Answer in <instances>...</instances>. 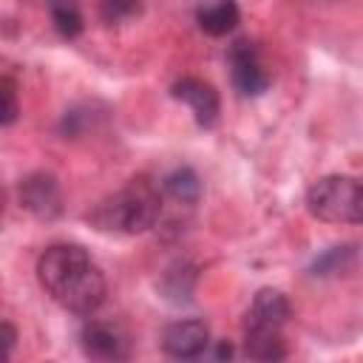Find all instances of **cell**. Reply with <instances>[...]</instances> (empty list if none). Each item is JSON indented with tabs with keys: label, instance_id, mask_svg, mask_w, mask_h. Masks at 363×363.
Here are the masks:
<instances>
[{
	"label": "cell",
	"instance_id": "7",
	"mask_svg": "<svg viewBox=\"0 0 363 363\" xmlns=\"http://www.w3.org/2000/svg\"><path fill=\"white\" fill-rule=\"evenodd\" d=\"M210 346V329L199 318H184L173 320L162 332V352L176 357V360H190L199 357Z\"/></svg>",
	"mask_w": 363,
	"mask_h": 363
},
{
	"label": "cell",
	"instance_id": "17",
	"mask_svg": "<svg viewBox=\"0 0 363 363\" xmlns=\"http://www.w3.org/2000/svg\"><path fill=\"white\" fill-rule=\"evenodd\" d=\"M142 6V0H102V17L108 23H119L130 14H136Z\"/></svg>",
	"mask_w": 363,
	"mask_h": 363
},
{
	"label": "cell",
	"instance_id": "1",
	"mask_svg": "<svg viewBox=\"0 0 363 363\" xmlns=\"http://www.w3.org/2000/svg\"><path fill=\"white\" fill-rule=\"evenodd\" d=\"M37 281L71 315H91L108 292L102 269L79 244L48 247L37 261Z\"/></svg>",
	"mask_w": 363,
	"mask_h": 363
},
{
	"label": "cell",
	"instance_id": "5",
	"mask_svg": "<svg viewBox=\"0 0 363 363\" xmlns=\"http://www.w3.org/2000/svg\"><path fill=\"white\" fill-rule=\"evenodd\" d=\"M230 71H233V85L244 96H261L269 88V74L261 65V54L250 40H238L230 45Z\"/></svg>",
	"mask_w": 363,
	"mask_h": 363
},
{
	"label": "cell",
	"instance_id": "16",
	"mask_svg": "<svg viewBox=\"0 0 363 363\" xmlns=\"http://www.w3.org/2000/svg\"><path fill=\"white\" fill-rule=\"evenodd\" d=\"M20 113V99H17V82L11 77H0V128L11 125Z\"/></svg>",
	"mask_w": 363,
	"mask_h": 363
},
{
	"label": "cell",
	"instance_id": "6",
	"mask_svg": "<svg viewBox=\"0 0 363 363\" xmlns=\"http://www.w3.org/2000/svg\"><path fill=\"white\" fill-rule=\"evenodd\" d=\"M170 96L184 102L193 111V119H196L199 128H213L218 122L221 99H218V91L210 82H204L199 77H182V79L173 82Z\"/></svg>",
	"mask_w": 363,
	"mask_h": 363
},
{
	"label": "cell",
	"instance_id": "3",
	"mask_svg": "<svg viewBox=\"0 0 363 363\" xmlns=\"http://www.w3.org/2000/svg\"><path fill=\"white\" fill-rule=\"evenodd\" d=\"M306 210L329 224H360L363 187L354 176H323L306 190Z\"/></svg>",
	"mask_w": 363,
	"mask_h": 363
},
{
	"label": "cell",
	"instance_id": "10",
	"mask_svg": "<svg viewBox=\"0 0 363 363\" xmlns=\"http://www.w3.org/2000/svg\"><path fill=\"white\" fill-rule=\"evenodd\" d=\"M238 3L235 0H201L196 9V23L210 37H224L238 26Z\"/></svg>",
	"mask_w": 363,
	"mask_h": 363
},
{
	"label": "cell",
	"instance_id": "19",
	"mask_svg": "<svg viewBox=\"0 0 363 363\" xmlns=\"http://www.w3.org/2000/svg\"><path fill=\"white\" fill-rule=\"evenodd\" d=\"M216 357H218V360H227V357H233V346H230L227 340H221V343L216 346Z\"/></svg>",
	"mask_w": 363,
	"mask_h": 363
},
{
	"label": "cell",
	"instance_id": "20",
	"mask_svg": "<svg viewBox=\"0 0 363 363\" xmlns=\"http://www.w3.org/2000/svg\"><path fill=\"white\" fill-rule=\"evenodd\" d=\"M0 213H3V190H0Z\"/></svg>",
	"mask_w": 363,
	"mask_h": 363
},
{
	"label": "cell",
	"instance_id": "9",
	"mask_svg": "<svg viewBox=\"0 0 363 363\" xmlns=\"http://www.w3.org/2000/svg\"><path fill=\"white\" fill-rule=\"evenodd\" d=\"M289 320V301L281 289H258L252 298L247 315H244V329H269L281 332L284 323Z\"/></svg>",
	"mask_w": 363,
	"mask_h": 363
},
{
	"label": "cell",
	"instance_id": "4",
	"mask_svg": "<svg viewBox=\"0 0 363 363\" xmlns=\"http://www.w3.org/2000/svg\"><path fill=\"white\" fill-rule=\"evenodd\" d=\"M17 196H20V207L40 221H54L62 213V193L51 173L43 170L28 173L26 179H20Z\"/></svg>",
	"mask_w": 363,
	"mask_h": 363
},
{
	"label": "cell",
	"instance_id": "12",
	"mask_svg": "<svg viewBox=\"0 0 363 363\" xmlns=\"http://www.w3.org/2000/svg\"><path fill=\"white\" fill-rule=\"evenodd\" d=\"M354 264H357V244H337V247L320 252V255L312 261L309 272H312L315 278H335V275L352 272Z\"/></svg>",
	"mask_w": 363,
	"mask_h": 363
},
{
	"label": "cell",
	"instance_id": "13",
	"mask_svg": "<svg viewBox=\"0 0 363 363\" xmlns=\"http://www.w3.org/2000/svg\"><path fill=\"white\" fill-rule=\"evenodd\" d=\"M244 354L252 360H281L286 357V340L281 332L244 329Z\"/></svg>",
	"mask_w": 363,
	"mask_h": 363
},
{
	"label": "cell",
	"instance_id": "2",
	"mask_svg": "<svg viewBox=\"0 0 363 363\" xmlns=\"http://www.w3.org/2000/svg\"><path fill=\"white\" fill-rule=\"evenodd\" d=\"M162 213V193L147 176H133L122 190L99 201L91 213L88 221L96 230L108 233H145L159 221Z\"/></svg>",
	"mask_w": 363,
	"mask_h": 363
},
{
	"label": "cell",
	"instance_id": "14",
	"mask_svg": "<svg viewBox=\"0 0 363 363\" xmlns=\"http://www.w3.org/2000/svg\"><path fill=\"white\" fill-rule=\"evenodd\" d=\"M162 187H164V193H167L170 199H176V201H182V204H196L199 196H201V179H199V173H196L190 164L173 167V170L164 176Z\"/></svg>",
	"mask_w": 363,
	"mask_h": 363
},
{
	"label": "cell",
	"instance_id": "11",
	"mask_svg": "<svg viewBox=\"0 0 363 363\" xmlns=\"http://www.w3.org/2000/svg\"><path fill=\"white\" fill-rule=\"evenodd\" d=\"M193 289H196V269L187 261L167 267L162 281H159V292L170 303H187L193 298Z\"/></svg>",
	"mask_w": 363,
	"mask_h": 363
},
{
	"label": "cell",
	"instance_id": "8",
	"mask_svg": "<svg viewBox=\"0 0 363 363\" xmlns=\"http://www.w3.org/2000/svg\"><path fill=\"white\" fill-rule=\"evenodd\" d=\"M82 352L91 360H125L130 354L128 349V337L113 326V323H85L82 335H79Z\"/></svg>",
	"mask_w": 363,
	"mask_h": 363
},
{
	"label": "cell",
	"instance_id": "15",
	"mask_svg": "<svg viewBox=\"0 0 363 363\" xmlns=\"http://www.w3.org/2000/svg\"><path fill=\"white\" fill-rule=\"evenodd\" d=\"M48 9H51L54 28H57L65 40H74V37L82 34L85 23H82V11H79L77 0H48Z\"/></svg>",
	"mask_w": 363,
	"mask_h": 363
},
{
	"label": "cell",
	"instance_id": "18",
	"mask_svg": "<svg viewBox=\"0 0 363 363\" xmlns=\"http://www.w3.org/2000/svg\"><path fill=\"white\" fill-rule=\"evenodd\" d=\"M14 343H17V329L6 320H0V363L11 357L14 352Z\"/></svg>",
	"mask_w": 363,
	"mask_h": 363
}]
</instances>
